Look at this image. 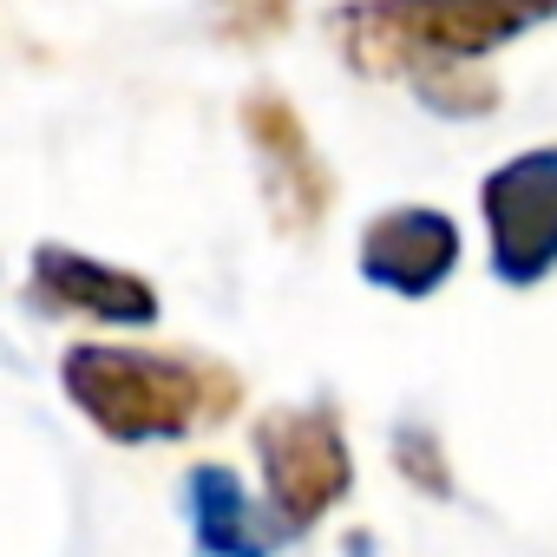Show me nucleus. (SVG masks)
Wrapping results in <instances>:
<instances>
[{"instance_id":"7","label":"nucleus","mask_w":557,"mask_h":557,"mask_svg":"<svg viewBox=\"0 0 557 557\" xmlns=\"http://www.w3.org/2000/svg\"><path fill=\"white\" fill-rule=\"evenodd\" d=\"M34 302L47 315H92L119 329H151L158 322V289L132 269H112L99 256H79L66 243L34 249Z\"/></svg>"},{"instance_id":"3","label":"nucleus","mask_w":557,"mask_h":557,"mask_svg":"<svg viewBox=\"0 0 557 557\" xmlns=\"http://www.w3.org/2000/svg\"><path fill=\"white\" fill-rule=\"evenodd\" d=\"M249 446L262 466L269 518L283 524V537L315 531L355 485V453H348L335 407H269L256 420Z\"/></svg>"},{"instance_id":"2","label":"nucleus","mask_w":557,"mask_h":557,"mask_svg":"<svg viewBox=\"0 0 557 557\" xmlns=\"http://www.w3.org/2000/svg\"><path fill=\"white\" fill-rule=\"evenodd\" d=\"M60 387L112 446H171V440L210 433L249 394L243 374L216 355L125 348V342L66 348L60 355Z\"/></svg>"},{"instance_id":"10","label":"nucleus","mask_w":557,"mask_h":557,"mask_svg":"<svg viewBox=\"0 0 557 557\" xmlns=\"http://www.w3.org/2000/svg\"><path fill=\"white\" fill-rule=\"evenodd\" d=\"M223 8H236V27L256 40V27H262V21H256V0H223ZM269 8H283V0H269Z\"/></svg>"},{"instance_id":"5","label":"nucleus","mask_w":557,"mask_h":557,"mask_svg":"<svg viewBox=\"0 0 557 557\" xmlns=\"http://www.w3.org/2000/svg\"><path fill=\"white\" fill-rule=\"evenodd\" d=\"M243 132L262 158V184L275 197V223L309 236L329 210V164L315 158L309 145V125L296 119L289 99H275V92H249L243 99Z\"/></svg>"},{"instance_id":"6","label":"nucleus","mask_w":557,"mask_h":557,"mask_svg":"<svg viewBox=\"0 0 557 557\" xmlns=\"http://www.w3.org/2000/svg\"><path fill=\"white\" fill-rule=\"evenodd\" d=\"M453 269H459V223L446 210L400 203L361 230V275L400 302H426Z\"/></svg>"},{"instance_id":"4","label":"nucleus","mask_w":557,"mask_h":557,"mask_svg":"<svg viewBox=\"0 0 557 557\" xmlns=\"http://www.w3.org/2000/svg\"><path fill=\"white\" fill-rule=\"evenodd\" d=\"M485 236H492V275L505 289H537L557 269V145L518 151L479 184Z\"/></svg>"},{"instance_id":"1","label":"nucleus","mask_w":557,"mask_h":557,"mask_svg":"<svg viewBox=\"0 0 557 557\" xmlns=\"http://www.w3.org/2000/svg\"><path fill=\"white\" fill-rule=\"evenodd\" d=\"M537 21H557V0H348L329 34L361 73L407 79L433 112H485L498 92L479 60Z\"/></svg>"},{"instance_id":"8","label":"nucleus","mask_w":557,"mask_h":557,"mask_svg":"<svg viewBox=\"0 0 557 557\" xmlns=\"http://www.w3.org/2000/svg\"><path fill=\"white\" fill-rule=\"evenodd\" d=\"M184 511H190V537L210 557H262L269 544H283V531L262 524V505H249L243 479L230 466H197L184 485Z\"/></svg>"},{"instance_id":"9","label":"nucleus","mask_w":557,"mask_h":557,"mask_svg":"<svg viewBox=\"0 0 557 557\" xmlns=\"http://www.w3.org/2000/svg\"><path fill=\"white\" fill-rule=\"evenodd\" d=\"M433 453H440V446H433V433H426V426H407V433H400V453H394V466H407V472H413L426 492H453V479L433 466Z\"/></svg>"}]
</instances>
